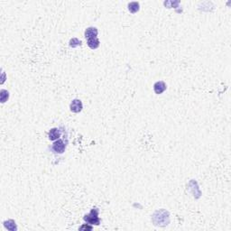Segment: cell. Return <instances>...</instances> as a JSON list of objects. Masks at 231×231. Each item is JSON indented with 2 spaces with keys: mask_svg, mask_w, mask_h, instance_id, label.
I'll list each match as a JSON object with an SVG mask.
<instances>
[{
  "mask_svg": "<svg viewBox=\"0 0 231 231\" xmlns=\"http://www.w3.org/2000/svg\"><path fill=\"white\" fill-rule=\"evenodd\" d=\"M98 33H99V31H98V29L96 27H88L85 31V37H86V39L97 37Z\"/></svg>",
  "mask_w": 231,
  "mask_h": 231,
  "instance_id": "cell-6",
  "label": "cell"
},
{
  "mask_svg": "<svg viewBox=\"0 0 231 231\" xmlns=\"http://www.w3.org/2000/svg\"><path fill=\"white\" fill-rule=\"evenodd\" d=\"M84 220L90 225H97V226L99 225L100 220L99 218V210L98 209H92L90 213L84 217Z\"/></svg>",
  "mask_w": 231,
  "mask_h": 231,
  "instance_id": "cell-1",
  "label": "cell"
},
{
  "mask_svg": "<svg viewBox=\"0 0 231 231\" xmlns=\"http://www.w3.org/2000/svg\"><path fill=\"white\" fill-rule=\"evenodd\" d=\"M88 46L92 50H95L99 46V40L97 37H93V38H89L87 41Z\"/></svg>",
  "mask_w": 231,
  "mask_h": 231,
  "instance_id": "cell-7",
  "label": "cell"
},
{
  "mask_svg": "<svg viewBox=\"0 0 231 231\" xmlns=\"http://www.w3.org/2000/svg\"><path fill=\"white\" fill-rule=\"evenodd\" d=\"M65 148H66V144L61 139L54 142L53 144V150L57 154H62L65 151Z\"/></svg>",
  "mask_w": 231,
  "mask_h": 231,
  "instance_id": "cell-3",
  "label": "cell"
},
{
  "mask_svg": "<svg viewBox=\"0 0 231 231\" xmlns=\"http://www.w3.org/2000/svg\"><path fill=\"white\" fill-rule=\"evenodd\" d=\"M60 136H61V133H60V130L58 129V128H52V129L49 131L48 137L52 141H54V140L59 139Z\"/></svg>",
  "mask_w": 231,
  "mask_h": 231,
  "instance_id": "cell-5",
  "label": "cell"
},
{
  "mask_svg": "<svg viewBox=\"0 0 231 231\" xmlns=\"http://www.w3.org/2000/svg\"><path fill=\"white\" fill-rule=\"evenodd\" d=\"M81 229H88V230H91L92 229V228L91 227H87V226H82V228H81Z\"/></svg>",
  "mask_w": 231,
  "mask_h": 231,
  "instance_id": "cell-11",
  "label": "cell"
},
{
  "mask_svg": "<svg viewBox=\"0 0 231 231\" xmlns=\"http://www.w3.org/2000/svg\"><path fill=\"white\" fill-rule=\"evenodd\" d=\"M166 88H167V86L163 82H157L154 85V90L158 95L164 92L166 90Z\"/></svg>",
  "mask_w": 231,
  "mask_h": 231,
  "instance_id": "cell-4",
  "label": "cell"
},
{
  "mask_svg": "<svg viewBox=\"0 0 231 231\" xmlns=\"http://www.w3.org/2000/svg\"><path fill=\"white\" fill-rule=\"evenodd\" d=\"M0 93H1V102L4 103V102L7 101V99H8V97H9L8 91L5 90V89H2Z\"/></svg>",
  "mask_w": 231,
  "mask_h": 231,
  "instance_id": "cell-10",
  "label": "cell"
},
{
  "mask_svg": "<svg viewBox=\"0 0 231 231\" xmlns=\"http://www.w3.org/2000/svg\"><path fill=\"white\" fill-rule=\"evenodd\" d=\"M128 10L132 14L136 13L139 10V3L138 2H131L128 4Z\"/></svg>",
  "mask_w": 231,
  "mask_h": 231,
  "instance_id": "cell-8",
  "label": "cell"
},
{
  "mask_svg": "<svg viewBox=\"0 0 231 231\" xmlns=\"http://www.w3.org/2000/svg\"><path fill=\"white\" fill-rule=\"evenodd\" d=\"M70 111L73 112V113H79L81 112L83 109V105H82V100L80 99H73L72 102L70 103Z\"/></svg>",
  "mask_w": 231,
  "mask_h": 231,
  "instance_id": "cell-2",
  "label": "cell"
},
{
  "mask_svg": "<svg viewBox=\"0 0 231 231\" xmlns=\"http://www.w3.org/2000/svg\"><path fill=\"white\" fill-rule=\"evenodd\" d=\"M4 225H5V227L7 228V229H9V230H16L15 222H14L13 219H9L7 221H5Z\"/></svg>",
  "mask_w": 231,
  "mask_h": 231,
  "instance_id": "cell-9",
  "label": "cell"
}]
</instances>
